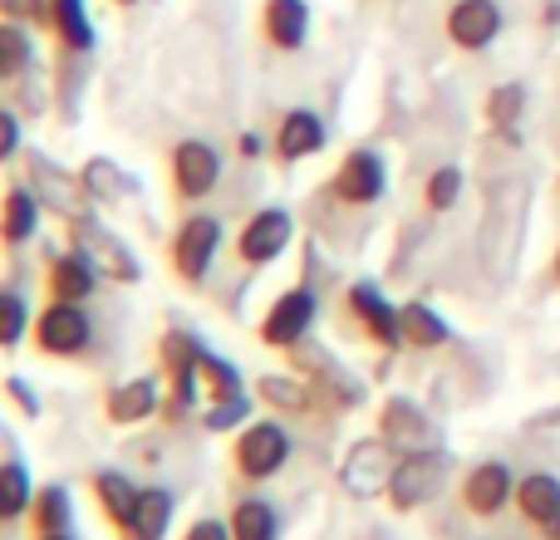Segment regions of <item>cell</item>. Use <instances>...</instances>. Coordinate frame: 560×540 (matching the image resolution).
<instances>
[{"mask_svg": "<svg viewBox=\"0 0 560 540\" xmlns=\"http://www.w3.org/2000/svg\"><path fill=\"white\" fill-rule=\"evenodd\" d=\"M339 315H345V325L354 329L359 339H369V344L384 349V354H398V349H404V305H394L374 280H354V285H345V295H339Z\"/></svg>", "mask_w": 560, "mask_h": 540, "instance_id": "6da1fadb", "label": "cell"}, {"mask_svg": "<svg viewBox=\"0 0 560 540\" xmlns=\"http://www.w3.org/2000/svg\"><path fill=\"white\" fill-rule=\"evenodd\" d=\"M290 453H295V443H290L285 423L256 418V423H246L242 433L232 437V472H236V482L261 486V482H271V477L285 472Z\"/></svg>", "mask_w": 560, "mask_h": 540, "instance_id": "7a4b0ae2", "label": "cell"}, {"mask_svg": "<svg viewBox=\"0 0 560 540\" xmlns=\"http://www.w3.org/2000/svg\"><path fill=\"white\" fill-rule=\"evenodd\" d=\"M398 457L404 453H398L384 433L359 437V443L339 457V486H345V496H354V502L388 496V482H394V472H398Z\"/></svg>", "mask_w": 560, "mask_h": 540, "instance_id": "3957f363", "label": "cell"}, {"mask_svg": "<svg viewBox=\"0 0 560 540\" xmlns=\"http://www.w3.org/2000/svg\"><path fill=\"white\" fill-rule=\"evenodd\" d=\"M217 251H222V222L212 212H197V216H183V226L173 232L167 266H173V275L187 290H202L217 266Z\"/></svg>", "mask_w": 560, "mask_h": 540, "instance_id": "277c9868", "label": "cell"}, {"mask_svg": "<svg viewBox=\"0 0 560 540\" xmlns=\"http://www.w3.org/2000/svg\"><path fill=\"white\" fill-rule=\"evenodd\" d=\"M315 315H319V295L300 280V285L280 290L271 300V309H266L261 325H256V339H261L266 349H276V354H290V349H300L310 339Z\"/></svg>", "mask_w": 560, "mask_h": 540, "instance_id": "5b68a950", "label": "cell"}, {"mask_svg": "<svg viewBox=\"0 0 560 540\" xmlns=\"http://www.w3.org/2000/svg\"><path fill=\"white\" fill-rule=\"evenodd\" d=\"M30 339H35V349L45 359H84L89 344H94V319H89V309L74 305V300H49L35 315Z\"/></svg>", "mask_w": 560, "mask_h": 540, "instance_id": "8992f818", "label": "cell"}, {"mask_svg": "<svg viewBox=\"0 0 560 540\" xmlns=\"http://www.w3.org/2000/svg\"><path fill=\"white\" fill-rule=\"evenodd\" d=\"M222 183V153H217L207 138H183L167 157V187H173L177 207H197L217 192Z\"/></svg>", "mask_w": 560, "mask_h": 540, "instance_id": "52a82bcc", "label": "cell"}, {"mask_svg": "<svg viewBox=\"0 0 560 540\" xmlns=\"http://www.w3.org/2000/svg\"><path fill=\"white\" fill-rule=\"evenodd\" d=\"M65 222H69V242H74L79 251L89 256V261L104 270V280H118V285H138V280H143V266H138V256L128 251V246L118 242V236L108 232V226L98 222L94 212L65 216Z\"/></svg>", "mask_w": 560, "mask_h": 540, "instance_id": "ba28073f", "label": "cell"}, {"mask_svg": "<svg viewBox=\"0 0 560 540\" xmlns=\"http://www.w3.org/2000/svg\"><path fill=\"white\" fill-rule=\"evenodd\" d=\"M516 482H522V477H512V467H506L502 457H487V462H472L463 472L457 502H463V512L472 516V521H497L506 506H516Z\"/></svg>", "mask_w": 560, "mask_h": 540, "instance_id": "9c48e42d", "label": "cell"}, {"mask_svg": "<svg viewBox=\"0 0 560 540\" xmlns=\"http://www.w3.org/2000/svg\"><path fill=\"white\" fill-rule=\"evenodd\" d=\"M384 192H388V163L374 148H349L325 183V197H335L339 207H374Z\"/></svg>", "mask_w": 560, "mask_h": 540, "instance_id": "30bf717a", "label": "cell"}, {"mask_svg": "<svg viewBox=\"0 0 560 540\" xmlns=\"http://www.w3.org/2000/svg\"><path fill=\"white\" fill-rule=\"evenodd\" d=\"M443 477H447V453H438V447H418V453H404V457H398V472H394V482H388V496H384V502L394 506L398 516H413L418 506H428V502L438 496Z\"/></svg>", "mask_w": 560, "mask_h": 540, "instance_id": "8fae6325", "label": "cell"}, {"mask_svg": "<svg viewBox=\"0 0 560 540\" xmlns=\"http://www.w3.org/2000/svg\"><path fill=\"white\" fill-rule=\"evenodd\" d=\"M290 242H295V216L285 212V207H261V212H252L242 222V232H236V261L246 270H261L280 261V256L290 251Z\"/></svg>", "mask_w": 560, "mask_h": 540, "instance_id": "7c38bea8", "label": "cell"}, {"mask_svg": "<svg viewBox=\"0 0 560 540\" xmlns=\"http://www.w3.org/2000/svg\"><path fill=\"white\" fill-rule=\"evenodd\" d=\"M167 403V378L163 374H138L124 384L104 388V423L108 427H138L148 418H158Z\"/></svg>", "mask_w": 560, "mask_h": 540, "instance_id": "4fadbf2b", "label": "cell"}, {"mask_svg": "<svg viewBox=\"0 0 560 540\" xmlns=\"http://www.w3.org/2000/svg\"><path fill=\"white\" fill-rule=\"evenodd\" d=\"M502 5L497 0H453L443 15V35L453 49H463V55H482V49L497 45V35H502Z\"/></svg>", "mask_w": 560, "mask_h": 540, "instance_id": "5bb4252c", "label": "cell"}, {"mask_svg": "<svg viewBox=\"0 0 560 540\" xmlns=\"http://www.w3.org/2000/svg\"><path fill=\"white\" fill-rule=\"evenodd\" d=\"M98 280H104V270L89 261L79 246L45 256V295L49 300H74V305H89V300L98 295Z\"/></svg>", "mask_w": 560, "mask_h": 540, "instance_id": "9a60e30c", "label": "cell"}, {"mask_svg": "<svg viewBox=\"0 0 560 540\" xmlns=\"http://www.w3.org/2000/svg\"><path fill=\"white\" fill-rule=\"evenodd\" d=\"M315 153H325V118L315 108H285L271 133V157L280 167H295Z\"/></svg>", "mask_w": 560, "mask_h": 540, "instance_id": "2e32d148", "label": "cell"}, {"mask_svg": "<svg viewBox=\"0 0 560 540\" xmlns=\"http://www.w3.org/2000/svg\"><path fill=\"white\" fill-rule=\"evenodd\" d=\"M89 492H94V506L104 512V521L114 526V536L133 531L138 502H143V486H133L124 472H118V467H104V472L89 477Z\"/></svg>", "mask_w": 560, "mask_h": 540, "instance_id": "e0dca14e", "label": "cell"}, {"mask_svg": "<svg viewBox=\"0 0 560 540\" xmlns=\"http://www.w3.org/2000/svg\"><path fill=\"white\" fill-rule=\"evenodd\" d=\"M30 187L39 192V202L45 207H55L59 216H79V212H89V192H84V177L79 173H59L49 157H39V153H30Z\"/></svg>", "mask_w": 560, "mask_h": 540, "instance_id": "ac0fdd59", "label": "cell"}, {"mask_svg": "<svg viewBox=\"0 0 560 540\" xmlns=\"http://www.w3.org/2000/svg\"><path fill=\"white\" fill-rule=\"evenodd\" d=\"M261 39L276 55H295L310 39V0H261Z\"/></svg>", "mask_w": 560, "mask_h": 540, "instance_id": "d6986e66", "label": "cell"}, {"mask_svg": "<svg viewBox=\"0 0 560 540\" xmlns=\"http://www.w3.org/2000/svg\"><path fill=\"white\" fill-rule=\"evenodd\" d=\"M378 433L398 447V453H418V447H433V423L413 398H388L378 408Z\"/></svg>", "mask_w": 560, "mask_h": 540, "instance_id": "ffe728a7", "label": "cell"}, {"mask_svg": "<svg viewBox=\"0 0 560 540\" xmlns=\"http://www.w3.org/2000/svg\"><path fill=\"white\" fill-rule=\"evenodd\" d=\"M39 212H45V202H39L35 187H30L25 177H10L5 207H0V236H5L10 251H20V246L39 232Z\"/></svg>", "mask_w": 560, "mask_h": 540, "instance_id": "44dd1931", "label": "cell"}, {"mask_svg": "<svg viewBox=\"0 0 560 540\" xmlns=\"http://www.w3.org/2000/svg\"><path fill=\"white\" fill-rule=\"evenodd\" d=\"M256 403L276 408V413H290V418H305L319 408V394L305 374H261L256 378Z\"/></svg>", "mask_w": 560, "mask_h": 540, "instance_id": "7402d4cb", "label": "cell"}, {"mask_svg": "<svg viewBox=\"0 0 560 540\" xmlns=\"http://www.w3.org/2000/svg\"><path fill=\"white\" fill-rule=\"evenodd\" d=\"M49 35H55L59 55H89L94 49V20H89L84 0H49Z\"/></svg>", "mask_w": 560, "mask_h": 540, "instance_id": "603a6c76", "label": "cell"}, {"mask_svg": "<svg viewBox=\"0 0 560 540\" xmlns=\"http://www.w3.org/2000/svg\"><path fill=\"white\" fill-rule=\"evenodd\" d=\"M516 512L526 526H546L560 512V477L556 472H526L516 482Z\"/></svg>", "mask_w": 560, "mask_h": 540, "instance_id": "cb8c5ba5", "label": "cell"}, {"mask_svg": "<svg viewBox=\"0 0 560 540\" xmlns=\"http://www.w3.org/2000/svg\"><path fill=\"white\" fill-rule=\"evenodd\" d=\"M453 329L438 315L428 300H408L404 305V349H418V354H433V349H447Z\"/></svg>", "mask_w": 560, "mask_h": 540, "instance_id": "d4e9b609", "label": "cell"}, {"mask_svg": "<svg viewBox=\"0 0 560 540\" xmlns=\"http://www.w3.org/2000/svg\"><path fill=\"white\" fill-rule=\"evenodd\" d=\"M232 540H280V512L266 496H232Z\"/></svg>", "mask_w": 560, "mask_h": 540, "instance_id": "484cf974", "label": "cell"}, {"mask_svg": "<svg viewBox=\"0 0 560 540\" xmlns=\"http://www.w3.org/2000/svg\"><path fill=\"white\" fill-rule=\"evenodd\" d=\"M30 536H65L69 526H74V502H69V492L59 482H45L35 492V506H30Z\"/></svg>", "mask_w": 560, "mask_h": 540, "instance_id": "4316f807", "label": "cell"}, {"mask_svg": "<svg viewBox=\"0 0 560 540\" xmlns=\"http://www.w3.org/2000/svg\"><path fill=\"white\" fill-rule=\"evenodd\" d=\"M173 516H177V496L167 492V486H143L133 531H128L124 540H163L167 531H173Z\"/></svg>", "mask_w": 560, "mask_h": 540, "instance_id": "83f0119b", "label": "cell"}, {"mask_svg": "<svg viewBox=\"0 0 560 540\" xmlns=\"http://www.w3.org/2000/svg\"><path fill=\"white\" fill-rule=\"evenodd\" d=\"M79 177H84L89 202H98V207H114L118 197H133L138 192L133 177H128L118 163H108V157H89V163L79 167Z\"/></svg>", "mask_w": 560, "mask_h": 540, "instance_id": "f1b7e54d", "label": "cell"}, {"mask_svg": "<svg viewBox=\"0 0 560 540\" xmlns=\"http://www.w3.org/2000/svg\"><path fill=\"white\" fill-rule=\"evenodd\" d=\"M35 492H39V486L30 482L25 462H20V457H10V462L0 467V521H5V526L25 521L30 506H35Z\"/></svg>", "mask_w": 560, "mask_h": 540, "instance_id": "f546056e", "label": "cell"}, {"mask_svg": "<svg viewBox=\"0 0 560 540\" xmlns=\"http://www.w3.org/2000/svg\"><path fill=\"white\" fill-rule=\"evenodd\" d=\"M197 384H202V398H207V403H217V398H236V394H246L242 368L226 364V359H217L212 349H202V354H197Z\"/></svg>", "mask_w": 560, "mask_h": 540, "instance_id": "4dcf8cb0", "label": "cell"}, {"mask_svg": "<svg viewBox=\"0 0 560 540\" xmlns=\"http://www.w3.org/2000/svg\"><path fill=\"white\" fill-rule=\"evenodd\" d=\"M463 167L457 163H443V167H433V173L423 177V212L428 216H443V212H453L457 202H463Z\"/></svg>", "mask_w": 560, "mask_h": 540, "instance_id": "1f68e13d", "label": "cell"}, {"mask_svg": "<svg viewBox=\"0 0 560 540\" xmlns=\"http://www.w3.org/2000/svg\"><path fill=\"white\" fill-rule=\"evenodd\" d=\"M30 64H35L30 30L20 25V20H5V25H0V79H5V84H15Z\"/></svg>", "mask_w": 560, "mask_h": 540, "instance_id": "d6a6232c", "label": "cell"}, {"mask_svg": "<svg viewBox=\"0 0 560 540\" xmlns=\"http://www.w3.org/2000/svg\"><path fill=\"white\" fill-rule=\"evenodd\" d=\"M482 114H487V124H492V128L516 133V124H522V114H526V89L522 84H497L492 94H487Z\"/></svg>", "mask_w": 560, "mask_h": 540, "instance_id": "836d02e7", "label": "cell"}, {"mask_svg": "<svg viewBox=\"0 0 560 540\" xmlns=\"http://www.w3.org/2000/svg\"><path fill=\"white\" fill-rule=\"evenodd\" d=\"M35 329V319H30V305H25V295H20L15 285H5L0 290V344L5 349H15L20 339Z\"/></svg>", "mask_w": 560, "mask_h": 540, "instance_id": "e575fe53", "label": "cell"}, {"mask_svg": "<svg viewBox=\"0 0 560 540\" xmlns=\"http://www.w3.org/2000/svg\"><path fill=\"white\" fill-rule=\"evenodd\" d=\"M252 423V398L236 394V398H217V403L202 408V427L207 433H236V427Z\"/></svg>", "mask_w": 560, "mask_h": 540, "instance_id": "d590c367", "label": "cell"}, {"mask_svg": "<svg viewBox=\"0 0 560 540\" xmlns=\"http://www.w3.org/2000/svg\"><path fill=\"white\" fill-rule=\"evenodd\" d=\"M5 398H10V403H15L25 418H39V408H45V403H39V394H35V388H30L20 374L5 378Z\"/></svg>", "mask_w": 560, "mask_h": 540, "instance_id": "8d00e7d4", "label": "cell"}, {"mask_svg": "<svg viewBox=\"0 0 560 540\" xmlns=\"http://www.w3.org/2000/svg\"><path fill=\"white\" fill-rule=\"evenodd\" d=\"M0 157H5V163L20 157V114L15 108H0Z\"/></svg>", "mask_w": 560, "mask_h": 540, "instance_id": "74e56055", "label": "cell"}, {"mask_svg": "<svg viewBox=\"0 0 560 540\" xmlns=\"http://www.w3.org/2000/svg\"><path fill=\"white\" fill-rule=\"evenodd\" d=\"M183 540H232V521H212V516H202V521L187 526Z\"/></svg>", "mask_w": 560, "mask_h": 540, "instance_id": "f35d334b", "label": "cell"}, {"mask_svg": "<svg viewBox=\"0 0 560 540\" xmlns=\"http://www.w3.org/2000/svg\"><path fill=\"white\" fill-rule=\"evenodd\" d=\"M236 153H242V157H261V153H271V138H261V133H242V138H236Z\"/></svg>", "mask_w": 560, "mask_h": 540, "instance_id": "ab89813d", "label": "cell"}, {"mask_svg": "<svg viewBox=\"0 0 560 540\" xmlns=\"http://www.w3.org/2000/svg\"><path fill=\"white\" fill-rule=\"evenodd\" d=\"M536 536H541V540H560V512H556L546 526H536Z\"/></svg>", "mask_w": 560, "mask_h": 540, "instance_id": "60d3db41", "label": "cell"}, {"mask_svg": "<svg viewBox=\"0 0 560 540\" xmlns=\"http://www.w3.org/2000/svg\"><path fill=\"white\" fill-rule=\"evenodd\" d=\"M546 280H551V285H560V246H556V256H551V270H546Z\"/></svg>", "mask_w": 560, "mask_h": 540, "instance_id": "b9f144b4", "label": "cell"}, {"mask_svg": "<svg viewBox=\"0 0 560 540\" xmlns=\"http://www.w3.org/2000/svg\"><path fill=\"white\" fill-rule=\"evenodd\" d=\"M114 5H118V10H133V5H138V0H114Z\"/></svg>", "mask_w": 560, "mask_h": 540, "instance_id": "7bdbcfd3", "label": "cell"}, {"mask_svg": "<svg viewBox=\"0 0 560 540\" xmlns=\"http://www.w3.org/2000/svg\"><path fill=\"white\" fill-rule=\"evenodd\" d=\"M35 540H74V536H69V531H65V536H35Z\"/></svg>", "mask_w": 560, "mask_h": 540, "instance_id": "ee69618b", "label": "cell"}]
</instances>
